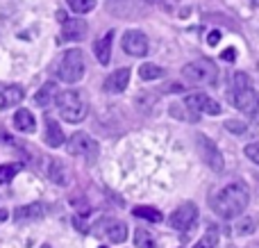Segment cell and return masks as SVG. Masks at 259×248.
Returning <instances> with one entry per match:
<instances>
[{"mask_svg":"<svg viewBox=\"0 0 259 248\" xmlns=\"http://www.w3.org/2000/svg\"><path fill=\"white\" fill-rule=\"evenodd\" d=\"M250 203V191L243 182H232L225 189H221L211 200V210L221 219H237Z\"/></svg>","mask_w":259,"mask_h":248,"instance_id":"1","label":"cell"},{"mask_svg":"<svg viewBox=\"0 0 259 248\" xmlns=\"http://www.w3.org/2000/svg\"><path fill=\"white\" fill-rule=\"evenodd\" d=\"M232 103L246 116H257L259 112V94L250 85V77L241 71L232 75Z\"/></svg>","mask_w":259,"mask_h":248,"instance_id":"2","label":"cell"},{"mask_svg":"<svg viewBox=\"0 0 259 248\" xmlns=\"http://www.w3.org/2000/svg\"><path fill=\"white\" fill-rule=\"evenodd\" d=\"M55 103L66 123H80L87 118V103L77 91H59Z\"/></svg>","mask_w":259,"mask_h":248,"instance_id":"3","label":"cell"},{"mask_svg":"<svg viewBox=\"0 0 259 248\" xmlns=\"http://www.w3.org/2000/svg\"><path fill=\"white\" fill-rule=\"evenodd\" d=\"M82 75H84V57H82V53L80 50L64 53L57 68V77L62 82H66V85H75V82L82 80Z\"/></svg>","mask_w":259,"mask_h":248,"instance_id":"4","label":"cell"},{"mask_svg":"<svg viewBox=\"0 0 259 248\" xmlns=\"http://www.w3.org/2000/svg\"><path fill=\"white\" fill-rule=\"evenodd\" d=\"M182 73L189 82H196V85H216V80H219V71L209 59H196V62L187 64Z\"/></svg>","mask_w":259,"mask_h":248,"instance_id":"5","label":"cell"},{"mask_svg":"<svg viewBox=\"0 0 259 248\" xmlns=\"http://www.w3.org/2000/svg\"><path fill=\"white\" fill-rule=\"evenodd\" d=\"M68 153L84 157L87 162H96L98 159V141L94 137H89L87 132H75L68 139Z\"/></svg>","mask_w":259,"mask_h":248,"instance_id":"6","label":"cell"},{"mask_svg":"<svg viewBox=\"0 0 259 248\" xmlns=\"http://www.w3.org/2000/svg\"><path fill=\"white\" fill-rule=\"evenodd\" d=\"M198 150H200V155H202V162H205L211 171H216V173L223 171V167H225L223 155H221V150L216 148V144L209 137L198 135Z\"/></svg>","mask_w":259,"mask_h":248,"instance_id":"7","label":"cell"},{"mask_svg":"<svg viewBox=\"0 0 259 248\" xmlns=\"http://www.w3.org/2000/svg\"><path fill=\"white\" fill-rule=\"evenodd\" d=\"M196 219H198V208L193 203H184L170 214L168 223L180 232H189L193 226H196Z\"/></svg>","mask_w":259,"mask_h":248,"instance_id":"8","label":"cell"},{"mask_svg":"<svg viewBox=\"0 0 259 248\" xmlns=\"http://www.w3.org/2000/svg\"><path fill=\"white\" fill-rule=\"evenodd\" d=\"M184 105H187L189 109H193V112H205V114H211V116L221 114V105L216 103V100H211L207 94H202V91L189 94L187 98H184Z\"/></svg>","mask_w":259,"mask_h":248,"instance_id":"9","label":"cell"},{"mask_svg":"<svg viewBox=\"0 0 259 248\" xmlns=\"http://www.w3.org/2000/svg\"><path fill=\"white\" fill-rule=\"evenodd\" d=\"M123 50L132 57H143L148 53V36L139 30H127L123 34Z\"/></svg>","mask_w":259,"mask_h":248,"instance_id":"10","label":"cell"},{"mask_svg":"<svg viewBox=\"0 0 259 248\" xmlns=\"http://www.w3.org/2000/svg\"><path fill=\"white\" fill-rule=\"evenodd\" d=\"M87 36V23L82 18H66L59 41H82Z\"/></svg>","mask_w":259,"mask_h":248,"instance_id":"11","label":"cell"},{"mask_svg":"<svg viewBox=\"0 0 259 248\" xmlns=\"http://www.w3.org/2000/svg\"><path fill=\"white\" fill-rule=\"evenodd\" d=\"M23 98H25V91L18 85H3V82H0V109L14 107V105H18Z\"/></svg>","mask_w":259,"mask_h":248,"instance_id":"12","label":"cell"},{"mask_svg":"<svg viewBox=\"0 0 259 248\" xmlns=\"http://www.w3.org/2000/svg\"><path fill=\"white\" fill-rule=\"evenodd\" d=\"M112 41H114V32H107L98 41H94V53L103 66H107L109 59H112Z\"/></svg>","mask_w":259,"mask_h":248,"instance_id":"13","label":"cell"},{"mask_svg":"<svg viewBox=\"0 0 259 248\" xmlns=\"http://www.w3.org/2000/svg\"><path fill=\"white\" fill-rule=\"evenodd\" d=\"M127 82H130V68H118L105 80V89L112 91V94H121V91H125Z\"/></svg>","mask_w":259,"mask_h":248,"instance_id":"14","label":"cell"},{"mask_svg":"<svg viewBox=\"0 0 259 248\" xmlns=\"http://www.w3.org/2000/svg\"><path fill=\"white\" fill-rule=\"evenodd\" d=\"M46 214V208L41 203H32V205H23V208L14 210V217L18 221H30V219H41Z\"/></svg>","mask_w":259,"mask_h":248,"instance_id":"15","label":"cell"},{"mask_svg":"<svg viewBox=\"0 0 259 248\" xmlns=\"http://www.w3.org/2000/svg\"><path fill=\"white\" fill-rule=\"evenodd\" d=\"M46 144L48 146H62L64 144V132L53 118H46Z\"/></svg>","mask_w":259,"mask_h":248,"instance_id":"16","label":"cell"},{"mask_svg":"<svg viewBox=\"0 0 259 248\" xmlns=\"http://www.w3.org/2000/svg\"><path fill=\"white\" fill-rule=\"evenodd\" d=\"M105 235L112 244H123L127 239V228L125 223H118V221H112L107 228H105Z\"/></svg>","mask_w":259,"mask_h":248,"instance_id":"17","label":"cell"},{"mask_svg":"<svg viewBox=\"0 0 259 248\" xmlns=\"http://www.w3.org/2000/svg\"><path fill=\"white\" fill-rule=\"evenodd\" d=\"M14 123H16V128L21 132H34V116H32L27 109H18L16 114H14Z\"/></svg>","mask_w":259,"mask_h":248,"instance_id":"18","label":"cell"},{"mask_svg":"<svg viewBox=\"0 0 259 248\" xmlns=\"http://www.w3.org/2000/svg\"><path fill=\"white\" fill-rule=\"evenodd\" d=\"M57 87H55V82H48V85H44L39 89V94L34 96V100H36V105H41V107H48L50 105V100H55L57 98Z\"/></svg>","mask_w":259,"mask_h":248,"instance_id":"19","label":"cell"},{"mask_svg":"<svg viewBox=\"0 0 259 248\" xmlns=\"http://www.w3.org/2000/svg\"><path fill=\"white\" fill-rule=\"evenodd\" d=\"M46 162H48V169H46V173H48V176L53 178L57 185H66V173H64L62 162H57V159H50V157H46Z\"/></svg>","mask_w":259,"mask_h":248,"instance_id":"20","label":"cell"},{"mask_svg":"<svg viewBox=\"0 0 259 248\" xmlns=\"http://www.w3.org/2000/svg\"><path fill=\"white\" fill-rule=\"evenodd\" d=\"M164 73L166 71L161 66H157V64H143V66L139 68V75H141L143 80H159Z\"/></svg>","mask_w":259,"mask_h":248,"instance_id":"21","label":"cell"},{"mask_svg":"<svg viewBox=\"0 0 259 248\" xmlns=\"http://www.w3.org/2000/svg\"><path fill=\"white\" fill-rule=\"evenodd\" d=\"M237 235H252V232L257 230V219L255 217H246V219H239V223H237Z\"/></svg>","mask_w":259,"mask_h":248,"instance_id":"22","label":"cell"},{"mask_svg":"<svg viewBox=\"0 0 259 248\" xmlns=\"http://www.w3.org/2000/svg\"><path fill=\"white\" fill-rule=\"evenodd\" d=\"M134 217H139V219H148L150 223H159L161 219V212H157L155 208H134Z\"/></svg>","mask_w":259,"mask_h":248,"instance_id":"23","label":"cell"},{"mask_svg":"<svg viewBox=\"0 0 259 248\" xmlns=\"http://www.w3.org/2000/svg\"><path fill=\"white\" fill-rule=\"evenodd\" d=\"M18 171H21V164H3L0 167V185H9Z\"/></svg>","mask_w":259,"mask_h":248,"instance_id":"24","label":"cell"},{"mask_svg":"<svg viewBox=\"0 0 259 248\" xmlns=\"http://www.w3.org/2000/svg\"><path fill=\"white\" fill-rule=\"evenodd\" d=\"M14 9H16L14 0H0V30H3L9 18L14 16Z\"/></svg>","mask_w":259,"mask_h":248,"instance_id":"25","label":"cell"},{"mask_svg":"<svg viewBox=\"0 0 259 248\" xmlns=\"http://www.w3.org/2000/svg\"><path fill=\"white\" fill-rule=\"evenodd\" d=\"M134 244H137V248H155V239H152L150 232L139 228V230L134 232Z\"/></svg>","mask_w":259,"mask_h":248,"instance_id":"26","label":"cell"},{"mask_svg":"<svg viewBox=\"0 0 259 248\" xmlns=\"http://www.w3.org/2000/svg\"><path fill=\"white\" fill-rule=\"evenodd\" d=\"M66 3H68V7H71L75 14H87V12H91V9H94L96 0H66Z\"/></svg>","mask_w":259,"mask_h":248,"instance_id":"27","label":"cell"},{"mask_svg":"<svg viewBox=\"0 0 259 248\" xmlns=\"http://www.w3.org/2000/svg\"><path fill=\"white\" fill-rule=\"evenodd\" d=\"M216 241H219V239H216V232H209V235L202 237V239L198 241L193 248H216Z\"/></svg>","mask_w":259,"mask_h":248,"instance_id":"28","label":"cell"},{"mask_svg":"<svg viewBox=\"0 0 259 248\" xmlns=\"http://www.w3.org/2000/svg\"><path fill=\"white\" fill-rule=\"evenodd\" d=\"M246 155H248V159H252L255 164H259V144H248Z\"/></svg>","mask_w":259,"mask_h":248,"instance_id":"29","label":"cell"},{"mask_svg":"<svg viewBox=\"0 0 259 248\" xmlns=\"http://www.w3.org/2000/svg\"><path fill=\"white\" fill-rule=\"evenodd\" d=\"M225 126H228V130H230V132H234V135H243V132H246V126H243V123L228 121V123H225Z\"/></svg>","mask_w":259,"mask_h":248,"instance_id":"30","label":"cell"},{"mask_svg":"<svg viewBox=\"0 0 259 248\" xmlns=\"http://www.w3.org/2000/svg\"><path fill=\"white\" fill-rule=\"evenodd\" d=\"M219 39H221V34H219V32H211V34H209V39H207V44H209V46H216V44H219Z\"/></svg>","mask_w":259,"mask_h":248,"instance_id":"31","label":"cell"},{"mask_svg":"<svg viewBox=\"0 0 259 248\" xmlns=\"http://www.w3.org/2000/svg\"><path fill=\"white\" fill-rule=\"evenodd\" d=\"M221 57H223L225 62H232V59H234V48H228L223 55H221Z\"/></svg>","mask_w":259,"mask_h":248,"instance_id":"32","label":"cell"},{"mask_svg":"<svg viewBox=\"0 0 259 248\" xmlns=\"http://www.w3.org/2000/svg\"><path fill=\"white\" fill-rule=\"evenodd\" d=\"M5 219H7V212H5V210H0V221H5Z\"/></svg>","mask_w":259,"mask_h":248,"instance_id":"33","label":"cell"},{"mask_svg":"<svg viewBox=\"0 0 259 248\" xmlns=\"http://www.w3.org/2000/svg\"><path fill=\"white\" fill-rule=\"evenodd\" d=\"M250 5H257V7H259V0H250Z\"/></svg>","mask_w":259,"mask_h":248,"instance_id":"34","label":"cell"},{"mask_svg":"<svg viewBox=\"0 0 259 248\" xmlns=\"http://www.w3.org/2000/svg\"><path fill=\"white\" fill-rule=\"evenodd\" d=\"M100 248H105V246H100Z\"/></svg>","mask_w":259,"mask_h":248,"instance_id":"35","label":"cell"}]
</instances>
